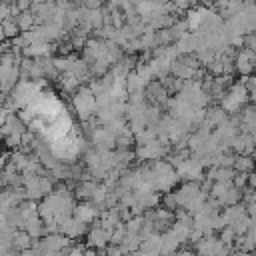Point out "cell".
<instances>
[{"label":"cell","mask_w":256,"mask_h":256,"mask_svg":"<svg viewBox=\"0 0 256 256\" xmlns=\"http://www.w3.org/2000/svg\"><path fill=\"white\" fill-rule=\"evenodd\" d=\"M110 240V232H106L102 226H90L86 232V246H92L96 250L104 248Z\"/></svg>","instance_id":"obj_1"},{"label":"cell","mask_w":256,"mask_h":256,"mask_svg":"<svg viewBox=\"0 0 256 256\" xmlns=\"http://www.w3.org/2000/svg\"><path fill=\"white\" fill-rule=\"evenodd\" d=\"M96 184H98V182H96L94 178H90V180H78V184H76L72 196H74L76 200H90V196H92Z\"/></svg>","instance_id":"obj_2"},{"label":"cell","mask_w":256,"mask_h":256,"mask_svg":"<svg viewBox=\"0 0 256 256\" xmlns=\"http://www.w3.org/2000/svg\"><path fill=\"white\" fill-rule=\"evenodd\" d=\"M232 168L236 172H252L254 170V160H252L250 154H236Z\"/></svg>","instance_id":"obj_3"},{"label":"cell","mask_w":256,"mask_h":256,"mask_svg":"<svg viewBox=\"0 0 256 256\" xmlns=\"http://www.w3.org/2000/svg\"><path fill=\"white\" fill-rule=\"evenodd\" d=\"M60 86H62V90H64V92L74 94V92H76V88L80 86V80H78L72 72H64V74H62V78H60Z\"/></svg>","instance_id":"obj_4"},{"label":"cell","mask_w":256,"mask_h":256,"mask_svg":"<svg viewBox=\"0 0 256 256\" xmlns=\"http://www.w3.org/2000/svg\"><path fill=\"white\" fill-rule=\"evenodd\" d=\"M14 22L18 24V30H20V32H22V30H28V28L34 26V14H32L30 10H22V12L14 18Z\"/></svg>","instance_id":"obj_5"},{"label":"cell","mask_w":256,"mask_h":256,"mask_svg":"<svg viewBox=\"0 0 256 256\" xmlns=\"http://www.w3.org/2000/svg\"><path fill=\"white\" fill-rule=\"evenodd\" d=\"M0 24H2V30H4L6 38H14L16 34H20V30H18V24L14 22V18H10V16H8V18H4Z\"/></svg>","instance_id":"obj_6"},{"label":"cell","mask_w":256,"mask_h":256,"mask_svg":"<svg viewBox=\"0 0 256 256\" xmlns=\"http://www.w3.org/2000/svg\"><path fill=\"white\" fill-rule=\"evenodd\" d=\"M20 134H22V132L12 130L8 136H4V138H2V140H4V146H6V148H10V150H16V148L20 146Z\"/></svg>","instance_id":"obj_7"},{"label":"cell","mask_w":256,"mask_h":256,"mask_svg":"<svg viewBox=\"0 0 256 256\" xmlns=\"http://www.w3.org/2000/svg\"><path fill=\"white\" fill-rule=\"evenodd\" d=\"M218 232H220V238H218L220 242H224V244H232V240H234V236H236V232L232 230V226H230V224H226V226H222V228H220Z\"/></svg>","instance_id":"obj_8"},{"label":"cell","mask_w":256,"mask_h":256,"mask_svg":"<svg viewBox=\"0 0 256 256\" xmlns=\"http://www.w3.org/2000/svg\"><path fill=\"white\" fill-rule=\"evenodd\" d=\"M104 4V0H82V6L86 8V10H96V8H100Z\"/></svg>","instance_id":"obj_9"},{"label":"cell","mask_w":256,"mask_h":256,"mask_svg":"<svg viewBox=\"0 0 256 256\" xmlns=\"http://www.w3.org/2000/svg\"><path fill=\"white\" fill-rule=\"evenodd\" d=\"M14 2L20 10H30V6H32V0H14Z\"/></svg>","instance_id":"obj_10"},{"label":"cell","mask_w":256,"mask_h":256,"mask_svg":"<svg viewBox=\"0 0 256 256\" xmlns=\"http://www.w3.org/2000/svg\"><path fill=\"white\" fill-rule=\"evenodd\" d=\"M6 40V34H4V30H2V24H0V42H4Z\"/></svg>","instance_id":"obj_11"}]
</instances>
